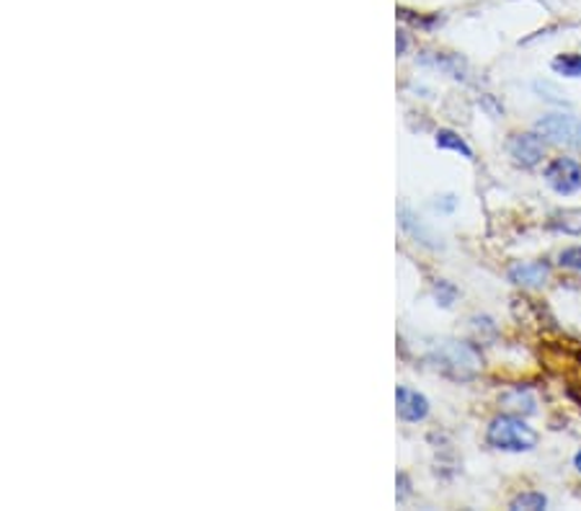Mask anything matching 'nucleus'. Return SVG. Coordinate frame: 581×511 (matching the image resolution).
<instances>
[{
	"label": "nucleus",
	"instance_id": "1",
	"mask_svg": "<svg viewBox=\"0 0 581 511\" xmlns=\"http://www.w3.org/2000/svg\"><path fill=\"white\" fill-rule=\"evenodd\" d=\"M429 362L452 380H473L483 367L479 349L465 341H440L429 354Z\"/></svg>",
	"mask_w": 581,
	"mask_h": 511
},
{
	"label": "nucleus",
	"instance_id": "2",
	"mask_svg": "<svg viewBox=\"0 0 581 511\" xmlns=\"http://www.w3.org/2000/svg\"><path fill=\"white\" fill-rule=\"evenodd\" d=\"M485 439H489L493 450L501 452H530L538 447L535 429L524 424L520 417H509V413L491 421Z\"/></svg>",
	"mask_w": 581,
	"mask_h": 511
},
{
	"label": "nucleus",
	"instance_id": "3",
	"mask_svg": "<svg viewBox=\"0 0 581 511\" xmlns=\"http://www.w3.org/2000/svg\"><path fill=\"white\" fill-rule=\"evenodd\" d=\"M538 132L555 146L581 150V119L571 114H545L538 122Z\"/></svg>",
	"mask_w": 581,
	"mask_h": 511
},
{
	"label": "nucleus",
	"instance_id": "4",
	"mask_svg": "<svg viewBox=\"0 0 581 511\" xmlns=\"http://www.w3.org/2000/svg\"><path fill=\"white\" fill-rule=\"evenodd\" d=\"M545 181L555 194H577L581 189V163L574 158H553L545 169Z\"/></svg>",
	"mask_w": 581,
	"mask_h": 511
},
{
	"label": "nucleus",
	"instance_id": "5",
	"mask_svg": "<svg viewBox=\"0 0 581 511\" xmlns=\"http://www.w3.org/2000/svg\"><path fill=\"white\" fill-rule=\"evenodd\" d=\"M507 153L520 169H535L545 156V142L535 132H520L509 138Z\"/></svg>",
	"mask_w": 581,
	"mask_h": 511
},
{
	"label": "nucleus",
	"instance_id": "6",
	"mask_svg": "<svg viewBox=\"0 0 581 511\" xmlns=\"http://www.w3.org/2000/svg\"><path fill=\"white\" fill-rule=\"evenodd\" d=\"M395 403H398V417L409 424H417V421H424L429 417V401L417 390L411 388H398L395 390Z\"/></svg>",
	"mask_w": 581,
	"mask_h": 511
},
{
	"label": "nucleus",
	"instance_id": "7",
	"mask_svg": "<svg viewBox=\"0 0 581 511\" xmlns=\"http://www.w3.org/2000/svg\"><path fill=\"white\" fill-rule=\"evenodd\" d=\"M551 277V267L545 261H520L509 267V282L520 287H543Z\"/></svg>",
	"mask_w": 581,
	"mask_h": 511
},
{
	"label": "nucleus",
	"instance_id": "8",
	"mask_svg": "<svg viewBox=\"0 0 581 511\" xmlns=\"http://www.w3.org/2000/svg\"><path fill=\"white\" fill-rule=\"evenodd\" d=\"M437 148L452 150V153H460V156H465V158H473L471 146H468V142L460 138L458 132H452V130H440V132H437Z\"/></svg>",
	"mask_w": 581,
	"mask_h": 511
},
{
	"label": "nucleus",
	"instance_id": "9",
	"mask_svg": "<svg viewBox=\"0 0 581 511\" xmlns=\"http://www.w3.org/2000/svg\"><path fill=\"white\" fill-rule=\"evenodd\" d=\"M553 70L563 78H581V54H559L553 60Z\"/></svg>",
	"mask_w": 581,
	"mask_h": 511
},
{
	"label": "nucleus",
	"instance_id": "10",
	"mask_svg": "<svg viewBox=\"0 0 581 511\" xmlns=\"http://www.w3.org/2000/svg\"><path fill=\"white\" fill-rule=\"evenodd\" d=\"M501 403L509 405V409L517 413H532L535 411V398L530 393H522V390H514V393H507L501 398Z\"/></svg>",
	"mask_w": 581,
	"mask_h": 511
},
{
	"label": "nucleus",
	"instance_id": "11",
	"mask_svg": "<svg viewBox=\"0 0 581 511\" xmlns=\"http://www.w3.org/2000/svg\"><path fill=\"white\" fill-rule=\"evenodd\" d=\"M401 226H403V230H409V233H411L413 238H417V241L432 246V243H429V241H432V236H429V230H427L424 226H421V222H419L417 218H413V212L405 210V207L401 210Z\"/></svg>",
	"mask_w": 581,
	"mask_h": 511
},
{
	"label": "nucleus",
	"instance_id": "12",
	"mask_svg": "<svg viewBox=\"0 0 581 511\" xmlns=\"http://www.w3.org/2000/svg\"><path fill=\"white\" fill-rule=\"evenodd\" d=\"M514 511H543L548 507V499L543 497V493H535V491H530V493H520V497H517L512 504Z\"/></svg>",
	"mask_w": 581,
	"mask_h": 511
},
{
	"label": "nucleus",
	"instance_id": "13",
	"mask_svg": "<svg viewBox=\"0 0 581 511\" xmlns=\"http://www.w3.org/2000/svg\"><path fill=\"white\" fill-rule=\"evenodd\" d=\"M432 66H437L440 70H444V73L452 76V78H465V62L455 58V54H440V58L432 60Z\"/></svg>",
	"mask_w": 581,
	"mask_h": 511
},
{
	"label": "nucleus",
	"instance_id": "14",
	"mask_svg": "<svg viewBox=\"0 0 581 511\" xmlns=\"http://www.w3.org/2000/svg\"><path fill=\"white\" fill-rule=\"evenodd\" d=\"M434 298L440 300V305L450 308L452 302H455V298H458V290L450 282H444V279H440V282L434 284Z\"/></svg>",
	"mask_w": 581,
	"mask_h": 511
},
{
	"label": "nucleus",
	"instance_id": "15",
	"mask_svg": "<svg viewBox=\"0 0 581 511\" xmlns=\"http://www.w3.org/2000/svg\"><path fill=\"white\" fill-rule=\"evenodd\" d=\"M559 263L563 269H574L581 271V246H571V249L561 251L559 255Z\"/></svg>",
	"mask_w": 581,
	"mask_h": 511
},
{
	"label": "nucleus",
	"instance_id": "16",
	"mask_svg": "<svg viewBox=\"0 0 581 511\" xmlns=\"http://www.w3.org/2000/svg\"><path fill=\"white\" fill-rule=\"evenodd\" d=\"M574 465H577V470H579V473H581V450L577 452V458H574Z\"/></svg>",
	"mask_w": 581,
	"mask_h": 511
}]
</instances>
